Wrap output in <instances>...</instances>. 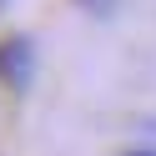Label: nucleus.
<instances>
[{
  "label": "nucleus",
  "mask_w": 156,
  "mask_h": 156,
  "mask_svg": "<svg viewBox=\"0 0 156 156\" xmlns=\"http://www.w3.org/2000/svg\"><path fill=\"white\" fill-rule=\"evenodd\" d=\"M76 5H81L86 15H111L116 10V0H76Z\"/></svg>",
  "instance_id": "f03ea898"
},
{
  "label": "nucleus",
  "mask_w": 156,
  "mask_h": 156,
  "mask_svg": "<svg viewBox=\"0 0 156 156\" xmlns=\"http://www.w3.org/2000/svg\"><path fill=\"white\" fill-rule=\"evenodd\" d=\"M30 81H35V41L25 30H10L0 41V86L30 91Z\"/></svg>",
  "instance_id": "f257e3e1"
},
{
  "label": "nucleus",
  "mask_w": 156,
  "mask_h": 156,
  "mask_svg": "<svg viewBox=\"0 0 156 156\" xmlns=\"http://www.w3.org/2000/svg\"><path fill=\"white\" fill-rule=\"evenodd\" d=\"M5 5H10V0H0V10H5Z\"/></svg>",
  "instance_id": "20e7f679"
},
{
  "label": "nucleus",
  "mask_w": 156,
  "mask_h": 156,
  "mask_svg": "<svg viewBox=\"0 0 156 156\" xmlns=\"http://www.w3.org/2000/svg\"><path fill=\"white\" fill-rule=\"evenodd\" d=\"M126 156H156V146H131Z\"/></svg>",
  "instance_id": "7ed1b4c3"
}]
</instances>
